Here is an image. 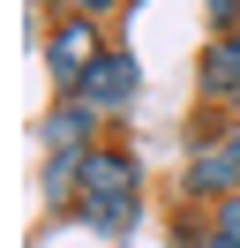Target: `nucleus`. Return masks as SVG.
Masks as SVG:
<instances>
[{
    "instance_id": "nucleus-1",
    "label": "nucleus",
    "mask_w": 240,
    "mask_h": 248,
    "mask_svg": "<svg viewBox=\"0 0 240 248\" xmlns=\"http://www.w3.org/2000/svg\"><path fill=\"white\" fill-rule=\"evenodd\" d=\"M98 61H105V46H98V23H90V16L53 23V38H45V68H53V83H68V91H75Z\"/></svg>"
},
{
    "instance_id": "nucleus-2",
    "label": "nucleus",
    "mask_w": 240,
    "mask_h": 248,
    "mask_svg": "<svg viewBox=\"0 0 240 248\" xmlns=\"http://www.w3.org/2000/svg\"><path fill=\"white\" fill-rule=\"evenodd\" d=\"M135 91H143V68H135V53H105V61L90 68V76L75 83L68 98H83L90 113H128V106H135Z\"/></svg>"
},
{
    "instance_id": "nucleus-3",
    "label": "nucleus",
    "mask_w": 240,
    "mask_h": 248,
    "mask_svg": "<svg viewBox=\"0 0 240 248\" xmlns=\"http://www.w3.org/2000/svg\"><path fill=\"white\" fill-rule=\"evenodd\" d=\"M180 188H188V196H203V203L240 196V158H233V143H225V136L195 143V151H188V166H180Z\"/></svg>"
},
{
    "instance_id": "nucleus-4",
    "label": "nucleus",
    "mask_w": 240,
    "mask_h": 248,
    "mask_svg": "<svg viewBox=\"0 0 240 248\" xmlns=\"http://www.w3.org/2000/svg\"><path fill=\"white\" fill-rule=\"evenodd\" d=\"M75 188H83V203L90 196H135V188H143V158H135L128 143H98V151L75 166Z\"/></svg>"
},
{
    "instance_id": "nucleus-5",
    "label": "nucleus",
    "mask_w": 240,
    "mask_h": 248,
    "mask_svg": "<svg viewBox=\"0 0 240 248\" xmlns=\"http://www.w3.org/2000/svg\"><path fill=\"white\" fill-rule=\"evenodd\" d=\"M195 83H203V98H218V106H240V31H218V38H210Z\"/></svg>"
},
{
    "instance_id": "nucleus-6",
    "label": "nucleus",
    "mask_w": 240,
    "mask_h": 248,
    "mask_svg": "<svg viewBox=\"0 0 240 248\" xmlns=\"http://www.w3.org/2000/svg\"><path fill=\"white\" fill-rule=\"evenodd\" d=\"M98 113L83 106V98H60L53 113H45V143H53V151H68V158H83V151H98Z\"/></svg>"
},
{
    "instance_id": "nucleus-7",
    "label": "nucleus",
    "mask_w": 240,
    "mask_h": 248,
    "mask_svg": "<svg viewBox=\"0 0 240 248\" xmlns=\"http://www.w3.org/2000/svg\"><path fill=\"white\" fill-rule=\"evenodd\" d=\"M135 218H143V203H135V196H90V203H83V226H98L105 241L135 233Z\"/></svg>"
},
{
    "instance_id": "nucleus-8",
    "label": "nucleus",
    "mask_w": 240,
    "mask_h": 248,
    "mask_svg": "<svg viewBox=\"0 0 240 248\" xmlns=\"http://www.w3.org/2000/svg\"><path fill=\"white\" fill-rule=\"evenodd\" d=\"M218 233H233V241H240V196H225V203H218Z\"/></svg>"
},
{
    "instance_id": "nucleus-9",
    "label": "nucleus",
    "mask_w": 240,
    "mask_h": 248,
    "mask_svg": "<svg viewBox=\"0 0 240 248\" xmlns=\"http://www.w3.org/2000/svg\"><path fill=\"white\" fill-rule=\"evenodd\" d=\"M188 248H240V241H233V233H218V226H210V233H195Z\"/></svg>"
},
{
    "instance_id": "nucleus-10",
    "label": "nucleus",
    "mask_w": 240,
    "mask_h": 248,
    "mask_svg": "<svg viewBox=\"0 0 240 248\" xmlns=\"http://www.w3.org/2000/svg\"><path fill=\"white\" fill-rule=\"evenodd\" d=\"M105 8H120V0H68V16H105Z\"/></svg>"
},
{
    "instance_id": "nucleus-11",
    "label": "nucleus",
    "mask_w": 240,
    "mask_h": 248,
    "mask_svg": "<svg viewBox=\"0 0 240 248\" xmlns=\"http://www.w3.org/2000/svg\"><path fill=\"white\" fill-rule=\"evenodd\" d=\"M210 16H218L225 31H233V16H240V0H210Z\"/></svg>"
}]
</instances>
